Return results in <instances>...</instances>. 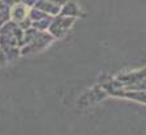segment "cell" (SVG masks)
Segmentation results:
<instances>
[{
    "mask_svg": "<svg viewBox=\"0 0 146 135\" xmlns=\"http://www.w3.org/2000/svg\"><path fill=\"white\" fill-rule=\"evenodd\" d=\"M23 36L25 30H22L13 21H7L0 27V48L4 50L8 59H13L21 55Z\"/></svg>",
    "mask_w": 146,
    "mask_h": 135,
    "instance_id": "1",
    "label": "cell"
},
{
    "mask_svg": "<svg viewBox=\"0 0 146 135\" xmlns=\"http://www.w3.org/2000/svg\"><path fill=\"white\" fill-rule=\"evenodd\" d=\"M53 40H54V37L49 32L47 33L45 31H40L34 27H29L25 31L23 45L21 48V54L22 55L36 54L40 50L45 49Z\"/></svg>",
    "mask_w": 146,
    "mask_h": 135,
    "instance_id": "2",
    "label": "cell"
},
{
    "mask_svg": "<svg viewBox=\"0 0 146 135\" xmlns=\"http://www.w3.org/2000/svg\"><path fill=\"white\" fill-rule=\"evenodd\" d=\"M75 17H69V16H62V14H58L54 16L52 19V22L49 25V33L53 37H62L67 33V31L72 27L75 22Z\"/></svg>",
    "mask_w": 146,
    "mask_h": 135,
    "instance_id": "3",
    "label": "cell"
},
{
    "mask_svg": "<svg viewBox=\"0 0 146 135\" xmlns=\"http://www.w3.org/2000/svg\"><path fill=\"white\" fill-rule=\"evenodd\" d=\"M29 16H30V7L22 1H16L9 8V19L16 22L22 30H25V23L31 25V19Z\"/></svg>",
    "mask_w": 146,
    "mask_h": 135,
    "instance_id": "4",
    "label": "cell"
},
{
    "mask_svg": "<svg viewBox=\"0 0 146 135\" xmlns=\"http://www.w3.org/2000/svg\"><path fill=\"white\" fill-rule=\"evenodd\" d=\"M34 7L40 9V10H43L44 13L49 14V16H52V17L58 16L61 12V5L53 3V1H49V0H38V1L34 4Z\"/></svg>",
    "mask_w": 146,
    "mask_h": 135,
    "instance_id": "5",
    "label": "cell"
},
{
    "mask_svg": "<svg viewBox=\"0 0 146 135\" xmlns=\"http://www.w3.org/2000/svg\"><path fill=\"white\" fill-rule=\"evenodd\" d=\"M60 14H62V16H69V17H75V18H76L78 16L82 14V10H80L79 5H78L76 3L71 1V0H67L66 3L61 7Z\"/></svg>",
    "mask_w": 146,
    "mask_h": 135,
    "instance_id": "6",
    "label": "cell"
},
{
    "mask_svg": "<svg viewBox=\"0 0 146 135\" xmlns=\"http://www.w3.org/2000/svg\"><path fill=\"white\" fill-rule=\"evenodd\" d=\"M9 21V7L4 1H0V27Z\"/></svg>",
    "mask_w": 146,
    "mask_h": 135,
    "instance_id": "7",
    "label": "cell"
},
{
    "mask_svg": "<svg viewBox=\"0 0 146 135\" xmlns=\"http://www.w3.org/2000/svg\"><path fill=\"white\" fill-rule=\"evenodd\" d=\"M7 61H8V58H7L4 50L0 48V66H4V64L7 63Z\"/></svg>",
    "mask_w": 146,
    "mask_h": 135,
    "instance_id": "8",
    "label": "cell"
},
{
    "mask_svg": "<svg viewBox=\"0 0 146 135\" xmlns=\"http://www.w3.org/2000/svg\"><path fill=\"white\" fill-rule=\"evenodd\" d=\"M22 3H25L26 5H29V7H31V5H34V4L38 1V0H21Z\"/></svg>",
    "mask_w": 146,
    "mask_h": 135,
    "instance_id": "9",
    "label": "cell"
},
{
    "mask_svg": "<svg viewBox=\"0 0 146 135\" xmlns=\"http://www.w3.org/2000/svg\"><path fill=\"white\" fill-rule=\"evenodd\" d=\"M49 1H53V3H56V4H58V5L62 7L67 1V0H49Z\"/></svg>",
    "mask_w": 146,
    "mask_h": 135,
    "instance_id": "10",
    "label": "cell"
},
{
    "mask_svg": "<svg viewBox=\"0 0 146 135\" xmlns=\"http://www.w3.org/2000/svg\"><path fill=\"white\" fill-rule=\"evenodd\" d=\"M1 1H4L5 4H9V5H12V4H14L17 1V0H1Z\"/></svg>",
    "mask_w": 146,
    "mask_h": 135,
    "instance_id": "11",
    "label": "cell"
}]
</instances>
